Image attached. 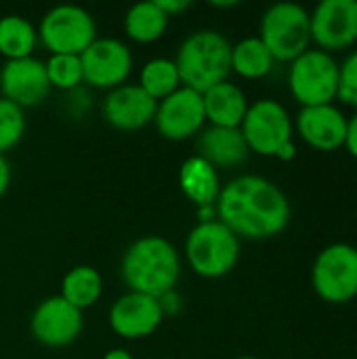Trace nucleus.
<instances>
[{"mask_svg":"<svg viewBox=\"0 0 357 359\" xmlns=\"http://www.w3.org/2000/svg\"><path fill=\"white\" fill-rule=\"evenodd\" d=\"M259 38L276 61H295L311 44L309 11L297 2H276L263 17Z\"/></svg>","mask_w":357,"mask_h":359,"instance_id":"39448f33","label":"nucleus"},{"mask_svg":"<svg viewBox=\"0 0 357 359\" xmlns=\"http://www.w3.org/2000/svg\"><path fill=\"white\" fill-rule=\"evenodd\" d=\"M139 86L154 101H162L168 95H173L177 88H181L183 84L175 59H166V57L149 59L139 72Z\"/></svg>","mask_w":357,"mask_h":359,"instance_id":"393cba45","label":"nucleus"},{"mask_svg":"<svg viewBox=\"0 0 357 359\" xmlns=\"http://www.w3.org/2000/svg\"><path fill=\"white\" fill-rule=\"evenodd\" d=\"M343 147H347L349 156L357 160V111L351 118H347V135H345Z\"/></svg>","mask_w":357,"mask_h":359,"instance_id":"c756f323","label":"nucleus"},{"mask_svg":"<svg viewBox=\"0 0 357 359\" xmlns=\"http://www.w3.org/2000/svg\"><path fill=\"white\" fill-rule=\"evenodd\" d=\"M175 63L181 84L202 95L231 74V44L217 29H198L181 42Z\"/></svg>","mask_w":357,"mask_h":359,"instance_id":"7ed1b4c3","label":"nucleus"},{"mask_svg":"<svg viewBox=\"0 0 357 359\" xmlns=\"http://www.w3.org/2000/svg\"><path fill=\"white\" fill-rule=\"evenodd\" d=\"M25 133V114L15 103L0 97V156L13 149Z\"/></svg>","mask_w":357,"mask_h":359,"instance_id":"bb28decb","label":"nucleus"},{"mask_svg":"<svg viewBox=\"0 0 357 359\" xmlns=\"http://www.w3.org/2000/svg\"><path fill=\"white\" fill-rule=\"evenodd\" d=\"M8 185H11V166H8V160L0 156V198L6 194Z\"/></svg>","mask_w":357,"mask_h":359,"instance_id":"2f4dec72","label":"nucleus"},{"mask_svg":"<svg viewBox=\"0 0 357 359\" xmlns=\"http://www.w3.org/2000/svg\"><path fill=\"white\" fill-rule=\"evenodd\" d=\"M103 359H135L126 349H109L105 355H103Z\"/></svg>","mask_w":357,"mask_h":359,"instance_id":"72a5a7b5","label":"nucleus"},{"mask_svg":"<svg viewBox=\"0 0 357 359\" xmlns=\"http://www.w3.org/2000/svg\"><path fill=\"white\" fill-rule=\"evenodd\" d=\"M276 59L259 36L242 38L231 44V72L244 80H261L274 69Z\"/></svg>","mask_w":357,"mask_h":359,"instance_id":"5701e85b","label":"nucleus"},{"mask_svg":"<svg viewBox=\"0 0 357 359\" xmlns=\"http://www.w3.org/2000/svg\"><path fill=\"white\" fill-rule=\"evenodd\" d=\"M158 101H154L139 84H122L107 90L103 99V118L116 130H141L154 122Z\"/></svg>","mask_w":357,"mask_h":359,"instance_id":"dca6fc26","label":"nucleus"},{"mask_svg":"<svg viewBox=\"0 0 357 359\" xmlns=\"http://www.w3.org/2000/svg\"><path fill=\"white\" fill-rule=\"evenodd\" d=\"M160 305H162L164 316H166V313L175 316V313L181 309V299H179V294L173 290V292H168V294H164V297L160 299Z\"/></svg>","mask_w":357,"mask_h":359,"instance_id":"7c9ffc66","label":"nucleus"},{"mask_svg":"<svg viewBox=\"0 0 357 359\" xmlns=\"http://www.w3.org/2000/svg\"><path fill=\"white\" fill-rule=\"evenodd\" d=\"M238 359H257V358H252V355H242V358H238Z\"/></svg>","mask_w":357,"mask_h":359,"instance_id":"c9c22d12","label":"nucleus"},{"mask_svg":"<svg viewBox=\"0 0 357 359\" xmlns=\"http://www.w3.org/2000/svg\"><path fill=\"white\" fill-rule=\"evenodd\" d=\"M36 32L50 55H82L97 40L93 15L76 4H59L46 11Z\"/></svg>","mask_w":357,"mask_h":359,"instance_id":"6e6552de","label":"nucleus"},{"mask_svg":"<svg viewBox=\"0 0 357 359\" xmlns=\"http://www.w3.org/2000/svg\"><path fill=\"white\" fill-rule=\"evenodd\" d=\"M244 141L250 151L267 158H276V154L292 141L295 124L286 107L276 99H259L248 105V111L240 124Z\"/></svg>","mask_w":357,"mask_h":359,"instance_id":"1a4fd4ad","label":"nucleus"},{"mask_svg":"<svg viewBox=\"0 0 357 359\" xmlns=\"http://www.w3.org/2000/svg\"><path fill=\"white\" fill-rule=\"evenodd\" d=\"M276 158H278V160H282V162H290V160H295V158H297V145H295V141L286 143V145L276 154Z\"/></svg>","mask_w":357,"mask_h":359,"instance_id":"473e14b6","label":"nucleus"},{"mask_svg":"<svg viewBox=\"0 0 357 359\" xmlns=\"http://www.w3.org/2000/svg\"><path fill=\"white\" fill-rule=\"evenodd\" d=\"M154 124L168 141H185L200 135L206 124L202 95L187 86L177 88L173 95L158 101Z\"/></svg>","mask_w":357,"mask_h":359,"instance_id":"f8f14e48","label":"nucleus"},{"mask_svg":"<svg viewBox=\"0 0 357 359\" xmlns=\"http://www.w3.org/2000/svg\"><path fill=\"white\" fill-rule=\"evenodd\" d=\"M168 17L156 4V0H145L133 4L124 15V32L133 42L149 44L164 36L168 27Z\"/></svg>","mask_w":357,"mask_h":359,"instance_id":"412c9836","label":"nucleus"},{"mask_svg":"<svg viewBox=\"0 0 357 359\" xmlns=\"http://www.w3.org/2000/svg\"><path fill=\"white\" fill-rule=\"evenodd\" d=\"M191 271L206 280L227 276L240 259V238L219 219L198 223L185 240Z\"/></svg>","mask_w":357,"mask_h":359,"instance_id":"20e7f679","label":"nucleus"},{"mask_svg":"<svg viewBox=\"0 0 357 359\" xmlns=\"http://www.w3.org/2000/svg\"><path fill=\"white\" fill-rule=\"evenodd\" d=\"M202 103L206 122L221 128H240L250 105L244 90L229 80L219 82L202 93Z\"/></svg>","mask_w":357,"mask_h":359,"instance_id":"6ab92c4d","label":"nucleus"},{"mask_svg":"<svg viewBox=\"0 0 357 359\" xmlns=\"http://www.w3.org/2000/svg\"><path fill=\"white\" fill-rule=\"evenodd\" d=\"M44 67L50 88L72 93L84 84L80 55H50L48 61H44Z\"/></svg>","mask_w":357,"mask_h":359,"instance_id":"a878e982","label":"nucleus"},{"mask_svg":"<svg viewBox=\"0 0 357 359\" xmlns=\"http://www.w3.org/2000/svg\"><path fill=\"white\" fill-rule=\"evenodd\" d=\"M295 126L299 137L318 151H335L345 145L347 116L332 103L301 107Z\"/></svg>","mask_w":357,"mask_h":359,"instance_id":"f3484780","label":"nucleus"},{"mask_svg":"<svg viewBox=\"0 0 357 359\" xmlns=\"http://www.w3.org/2000/svg\"><path fill=\"white\" fill-rule=\"evenodd\" d=\"M38 44V32L21 15H6L0 19V55L6 61L32 57Z\"/></svg>","mask_w":357,"mask_h":359,"instance_id":"b1692460","label":"nucleus"},{"mask_svg":"<svg viewBox=\"0 0 357 359\" xmlns=\"http://www.w3.org/2000/svg\"><path fill=\"white\" fill-rule=\"evenodd\" d=\"M179 187L183 196L194 202L198 208L215 206L217 198L221 194V181L219 170L208 164L200 156H191L181 164L179 170Z\"/></svg>","mask_w":357,"mask_h":359,"instance_id":"aec40b11","label":"nucleus"},{"mask_svg":"<svg viewBox=\"0 0 357 359\" xmlns=\"http://www.w3.org/2000/svg\"><path fill=\"white\" fill-rule=\"evenodd\" d=\"M120 276L128 292L162 299L173 292L181 278V257L162 236H143L122 255Z\"/></svg>","mask_w":357,"mask_h":359,"instance_id":"f03ea898","label":"nucleus"},{"mask_svg":"<svg viewBox=\"0 0 357 359\" xmlns=\"http://www.w3.org/2000/svg\"><path fill=\"white\" fill-rule=\"evenodd\" d=\"M337 99L357 109V48L339 63V93Z\"/></svg>","mask_w":357,"mask_h":359,"instance_id":"cd10ccee","label":"nucleus"},{"mask_svg":"<svg viewBox=\"0 0 357 359\" xmlns=\"http://www.w3.org/2000/svg\"><path fill=\"white\" fill-rule=\"evenodd\" d=\"M290 95L301 107L326 105L337 99L339 93V63L320 48H307L288 67Z\"/></svg>","mask_w":357,"mask_h":359,"instance_id":"423d86ee","label":"nucleus"},{"mask_svg":"<svg viewBox=\"0 0 357 359\" xmlns=\"http://www.w3.org/2000/svg\"><path fill=\"white\" fill-rule=\"evenodd\" d=\"M314 292L330 305H345L357 297V248L345 242L322 248L311 265Z\"/></svg>","mask_w":357,"mask_h":359,"instance_id":"0eeeda50","label":"nucleus"},{"mask_svg":"<svg viewBox=\"0 0 357 359\" xmlns=\"http://www.w3.org/2000/svg\"><path fill=\"white\" fill-rule=\"evenodd\" d=\"M196 149L200 158L208 164L219 168H234L246 162L250 149L244 141L240 128H221V126H206L200 130Z\"/></svg>","mask_w":357,"mask_h":359,"instance_id":"a211bd4d","label":"nucleus"},{"mask_svg":"<svg viewBox=\"0 0 357 359\" xmlns=\"http://www.w3.org/2000/svg\"><path fill=\"white\" fill-rule=\"evenodd\" d=\"M0 93L2 99L15 103L21 109L40 105L50 93L44 61L36 57L4 61L0 69Z\"/></svg>","mask_w":357,"mask_h":359,"instance_id":"4468645a","label":"nucleus"},{"mask_svg":"<svg viewBox=\"0 0 357 359\" xmlns=\"http://www.w3.org/2000/svg\"><path fill=\"white\" fill-rule=\"evenodd\" d=\"M164 320L160 299L126 292L114 301L109 307V326L112 330L126 341H137L154 334Z\"/></svg>","mask_w":357,"mask_h":359,"instance_id":"2eb2a0df","label":"nucleus"},{"mask_svg":"<svg viewBox=\"0 0 357 359\" xmlns=\"http://www.w3.org/2000/svg\"><path fill=\"white\" fill-rule=\"evenodd\" d=\"M213 6H219V8H225V6H236L238 2L236 0H231V2H210Z\"/></svg>","mask_w":357,"mask_h":359,"instance_id":"f704fd0d","label":"nucleus"},{"mask_svg":"<svg viewBox=\"0 0 357 359\" xmlns=\"http://www.w3.org/2000/svg\"><path fill=\"white\" fill-rule=\"evenodd\" d=\"M215 210L217 219L244 240L276 238L290 221L286 194L259 175H242L223 185Z\"/></svg>","mask_w":357,"mask_h":359,"instance_id":"f257e3e1","label":"nucleus"},{"mask_svg":"<svg viewBox=\"0 0 357 359\" xmlns=\"http://www.w3.org/2000/svg\"><path fill=\"white\" fill-rule=\"evenodd\" d=\"M82 311L72 307L61 297H48L34 309L29 318L32 337L50 349H61L72 345L82 332Z\"/></svg>","mask_w":357,"mask_h":359,"instance_id":"ddd939ff","label":"nucleus"},{"mask_svg":"<svg viewBox=\"0 0 357 359\" xmlns=\"http://www.w3.org/2000/svg\"><path fill=\"white\" fill-rule=\"evenodd\" d=\"M156 4L162 8V13L170 19L175 15H181L183 11H187L191 6L189 0H156Z\"/></svg>","mask_w":357,"mask_h":359,"instance_id":"c85d7f7f","label":"nucleus"},{"mask_svg":"<svg viewBox=\"0 0 357 359\" xmlns=\"http://www.w3.org/2000/svg\"><path fill=\"white\" fill-rule=\"evenodd\" d=\"M309 21L311 42L320 50H343L357 42V0H322Z\"/></svg>","mask_w":357,"mask_h":359,"instance_id":"9b49d317","label":"nucleus"},{"mask_svg":"<svg viewBox=\"0 0 357 359\" xmlns=\"http://www.w3.org/2000/svg\"><path fill=\"white\" fill-rule=\"evenodd\" d=\"M82 78L93 88L114 90L126 82L133 69V53L118 38H97L82 55Z\"/></svg>","mask_w":357,"mask_h":359,"instance_id":"9d476101","label":"nucleus"},{"mask_svg":"<svg viewBox=\"0 0 357 359\" xmlns=\"http://www.w3.org/2000/svg\"><path fill=\"white\" fill-rule=\"evenodd\" d=\"M103 294V278L90 265H78L63 276L61 282V299H65L72 307L84 311L93 307Z\"/></svg>","mask_w":357,"mask_h":359,"instance_id":"4be33fe9","label":"nucleus"}]
</instances>
